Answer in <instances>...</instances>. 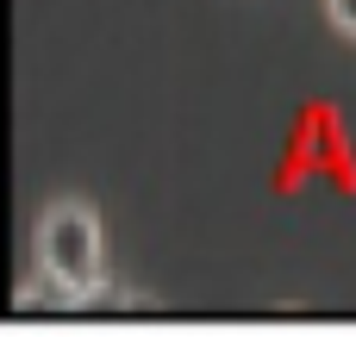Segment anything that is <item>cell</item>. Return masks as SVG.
Listing matches in <instances>:
<instances>
[{"label":"cell","mask_w":356,"mask_h":337,"mask_svg":"<svg viewBox=\"0 0 356 337\" xmlns=\"http://www.w3.org/2000/svg\"><path fill=\"white\" fill-rule=\"evenodd\" d=\"M31 256L56 306H94L106 294V238L88 200H50L38 213Z\"/></svg>","instance_id":"obj_1"},{"label":"cell","mask_w":356,"mask_h":337,"mask_svg":"<svg viewBox=\"0 0 356 337\" xmlns=\"http://www.w3.org/2000/svg\"><path fill=\"white\" fill-rule=\"evenodd\" d=\"M325 13H332V25L344 38H356V0H325Z\"/></svg>","instance_id":"obj_2"}]
</instances>
